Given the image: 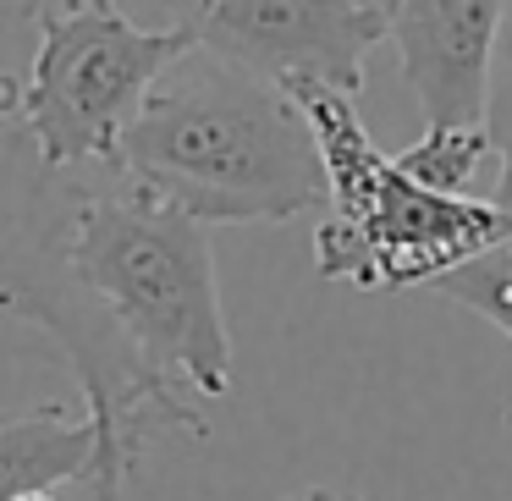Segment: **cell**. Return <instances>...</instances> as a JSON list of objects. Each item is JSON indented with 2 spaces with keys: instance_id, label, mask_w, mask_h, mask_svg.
I'll return each mask as SVG.
<instances>
[{
  "instance_id": "2",
  "label": "cell",
  "mask_w": 512,
  "mask_h": 501,
  "mask_svg": "<svg viewBox=\"0 0 512 501\" xmlns=\"http://www.w3.org/2000/svg\"><path fill=\"white\" fill-rule=\"evenodd\" d=\"M116 177L204 226L298 221L331 199L303 105L199 45L144 94L116 149Z\"/></svg>"
},
{
  "instance_id": "10",
  "label": "cell",
  "mask_w": 512,
  "mask_h": 501,
  "mask_svg": "<svg viewBox=\"0 0 512 501\" xmlns=\"http://www.w3.org/2000/svg\"><path fill=\"white\" fill-rule=\"evenodd\" d=\"M435 292L463 303L479 320H490L512 342V243L490 248V254L468 259V265H457V270H446V276L435 281Z\"/></svg>"
},
{
  "instance_id": "11",
  "label": "cell",
  "mask_w": 512,
  "mask_h": 501,
  "mask_svg": "<svg viewBox=\"0 0 512 501\" xmlns=\"http://www.w3.org/2000/svg\"><path fill=\"white\" fill-rule=\"evenodd\" d=\"M485 133L501 160V177L490 199L512 215V0H501V34L496 56H490V83H485Z\"/></svg>"
},
{
  "instance_id": "4",
  "label": "cell",
  "mask_w": 512,
  "mask_h": 501,
  "mask_svg": "<svg viewBox=\"0 0 512 501\" xmlns=\"http://www.w3.org/2000/svg\"><path fill=\"white\" fill-rule=\"evenodd\" d=\"M325 160V221L314 232V265L325 281L364 292L435 287L446 270L512 243V215L496 199L430 193L369 138L353 94L331 83H292Z\"/></svg>"
},
{
  "instance_id": "3",
  "label": "cell",
  "mask_w": 512,
  "mask_h": 501,
  "mask_svg": "<svg viewBox=\"0 0 512 501\" xmlns=\"http://www.w3.org/2000/svg\"><path fill=\"white\" fill-rule=\"evenodd\" d=\"M67 265L160 386L193 402L232 391V331L204 221L94 171L67 226Z\"/></svg>"
},
{
  "instance_id": "7",
  "label": "cell",
  "mask_w": 512,
  "mask_h": 501,
  "mask_svg": "<svg viewBox=\"0 0 512 501\" xmlns=\"http://www.w3.org/2000/svg\"><path fill=\"white\" fill-rule=\"evenodd\" d=\"M386 23L402 61V83L419 100L424 122H485L501 0H397Z\"/></svg>"
},
{
  "instance_id": "12",
  "label": "cell",
  "mask_w": 512,
  "mask_h": 501,
  "mask_svg": "<svg viewBox=\"0 0 512 501\" xmlns=\"http://www.w3.org/2000/svg\"><path fill=\"white\" fill-rule=\"evenodd\" d=\"M39 12H116V0H39Z\"/></svg>"
},
{
  "instance_id": "14",
  "label": "cell",
  "mask_w": 512,
  "mask_h": 501,
  "mask_svg": "<svg viewBox=\"0 0 512 501\" xmlns=\"http://www.w3.org/2000/svg\"><path fill=\"white\" fill-rule=\"evenodd\" d=\"M358 6H369V12H380V17H391V6H397V0H358Z\"/></svg>"
},
{
  "instance_id": "13",
  "label": "cell",
  "mask_w": 512,
  "mask_h": 501,
  "mask_svg": "<svg viewBox=\"0 0 512 501\" xmlns=\"http://www.w3.org/2000/svg\"><path fill=\"white\" fill-rule=\"evenodd\" d=\"M287 501H347V496H331V490H303V496H287Z\"/></svg>"
},
{
  "instance_id": "5",
  "label": "cell",
  "mask_w": 512,
  "mask_h": 501,
  "mask_svg": "<svg viewBox=\"0 0 512 501\" xmlns=\"http://www.w3.org/2000/svg\"><path fill=\"white\" fill-rule=\"evenodd\" d=\"M182 50H193V39L166 23L138 28L122 12H39L23 127L45 166L116 171L127 122Z\"/></svg>"
},
{
  "instance_id": "15",
  "label": "cell",
  "mask_w": 512,
  "mask_h": 501,
  "mask_svg": "<svg viewBox=\"0 0 512 501\" xmlns=\"http://www.w3.org/2000/svg\"><path fill=\"white\" fill-rule=\"evenodd\" d=\"M17 501H56V490H28V496H17Z\"/></svg>"
},
{
  "instance_id": "9",
  "label": "cell",
  "mask_w": 512,
  "mask_h": 501,
  "mask_svg": "<svg viewBox=\"0 0 512 501\" xmlns=\"http://www.w3.org/2000/svg\"><path fill=\"white\" fill-rule=\"evenodd\" d=\"M490 155H496V149H490L485 122H446V127H430V122H424V133L397 155V166L408 171L419 188L452 193V199H468V188H474L479 166H485Z\"/></svg>"
},
{
  "instance_id": "6",
  "label": "cell",
  "mask_w": 512,
  "mask_h": 501,
  "mask_svg": "<svg viewBox=\"0 0 512 501\" xmlns=\"http://www.w3.org/2000/svg\"><path fill=\"white\" fill-rule=\"evenodd\" d=\"M166 28H182L199 50L292 89L331 83L364 89V61L391 39V23L358 0H166Z\"/></svg>"
},
{
  "instance_id": "1",
  "label": "cell",
  "mask_w": 512,
  "mask_h": 501,
  "mask_svg": "<svg viewBox=\"0 0 512 501\" xmlns=\"http://www.w3.org/2000/svg\"><path fill=\"white\" fill-rule=\"evenodd\" d=\"M39 0H0V336L34 331L56 347L72 386L83 391L94 424V463L83 474L89 501H122L138 474L149 435H204L199 402L160 386L127 342L111 331L100 303L78 287L67 265V226L94 171H56L23 127V78L17 61H34Z\"/></svg>"
},
{
  "instance_id": "8",
  "label": "cell",
  "mask_w": 512,
  "mask_h": 501,
  "mask_svg": "<svg viewBox=\"0 0 512 501\" xmlns=\"http://www.w3.org/2000/svg\"><path fill=\"white\" fill-rule=\"evenodd\" d=\"M89 463H94V424L67 419L61 402L0 413V501L61 485L78 490Z\"/></svg>"
}]
</instances>
